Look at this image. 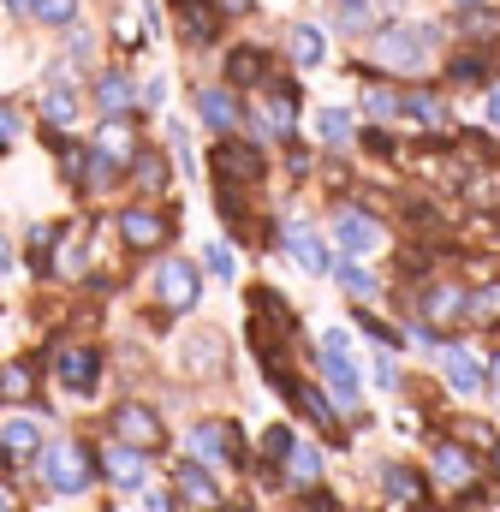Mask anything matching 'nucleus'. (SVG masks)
Segmentation results:
<instances>
[{
    "mask_svg": "<svg viewBox=\"0 0 500 512\" xmlns=\"http://www.w3.org/2000/svg\"><path fill=\"white\" fill-rule=\"evenodd\" d=\"M447 6H471V0H447Z\"/></svg>",
    "mask_w": 500,
    "mask_h": 512,
    "instance_id": "864d4df0",
    "label": "nucleus"
},
{
    "mask_svg": "<svg viewBox=\"0 0 500 512\" xmlns=\"http://www.w3.org/2000/svg\"><path fill=\"white\" fill-rule=\"evenodd\" d=\"M173 483L185 489L191 507H215V501H221V483H215L209 465H197V459H179V465H173Z\"/></svg>",
    "mask_w": 500,
    "mask_h": 512,
    "instance_id": "aec40b11",
    "label": "nucleus"
},
{
    "mask_svg": "<svg viewBox=\"0 0 500 512\" xmlns=\"http://www.w3.org/2000/svg\"><path fill=\"white\" fill-rule=\"evenodd\" d=\"M96 149H102V155H108V161H131V155H137V149H131V126H125V120H102V131H96Z\"/></svg>",
    "mask_w": 500,
    "mask_h": 512,
    "instance_id": "7c9ffc66",
    "label": "nucleus"
},
{
    "mask_svg": "<svg viewBox=\"0 0 500 512\" xmlns=\"http://www.w3.org/2000/svg\"><path fill=\"white\" fill-rule=\"evenodd\" d=\"M161 102H167V78H149L143 84V108H161Z\"/></svg>",
    "mask_w": 500,
    "mask_h": 512,
    "instance_id": "c03bdc74",
    "label": "nucleus"
},
{
    "mask_svg": "<svg viewBox=\"0 0 500 512\" xmlns=\"http://www.w3.org/2000/svg\"><path fill=\"white\" fill-rule=\"evenodd\" d=\"M179 30H185V42H215V30H221V6L215 0H179Z\"/></svg>",
    "mask_w": 500,
    "mask_h": 512,
    "instance_id": "412c9836",
    "label": "nucleus"
},
{
    "mask_svg": "<svg viewBox=\"0 0 500 512\" xmlns=\"http://www.w3.org/2000/svg\"><path fill=\"white\" fill-rule=\"evenodd\" d=\"M381 221H375L370 209H340V221H334V245L346 256H375L381 251Z\"/></svg>",
    "mask_w": 500,
    "mask_h": 512,
    "instance_id": "6e6552de",
    "label": "nucleus"
},
{
    "mask_svg": "<svg viewBox=\"0 0 500 512\" xmlns=\"http://www.w3.org/2000/svg\"><path fill=\"white\" fill-rule=\"evenodd\" d=\"M352 137H358L352 108H322V114H316V143H322V149H346Z\"/></svg>",
    "mask_w": 500,
    "mask_h": 512,
    "instance_id": "393cba45",
    "label": "nucleus"
},
{
    "mask_svg": "<svg viewBox=\"0 0 500 512\" xmlns=\"http://www.w3.org/2000/svg\"><path fill=\"white\" fill-rule=\"evenodd\" d=\"M489 382H495V387H500V358H495V370H489Z\"/></svg>",
    "mask_w": 500,
    "mask_h": 512,
    "instance_id": "603ef678",
    "label": "nucleus"
},
{
    "mask_svg": "<svg viewBox=\"0 0 500 512\" xmlns=\"http://www.w3.org/2000/svg\"><path fill=\"white\" fill-rule=\"evenodd\" d=\"M66 54H72V60H90V54H96V42H90V36H84V30H78V36H72V42H66Z\"/></svg>",
    "mask_w": 500,
    "mask_h": 512,
    "instance_id": "a18cd8bd",
    "label": "nucleus"
},
{
    "mask_svg": "<svg viewBox=\"0 0 500 512\" xmlns=\"http://www.w3.org/2000/svg\"><path fill=\"white\" fill-rule=\"evenodd\" d=\"M286 465H292V483H316V477H322V447H316V441H298V447L286 453Z\"/></svg>",
    "mask_w": 500,
    "mask_h": 512,
    "instance_id": "2f4dec72",
    "label": "nucleus"
},
{
    "mask_svg": "<svg viewBox=\"0 0 500 512\" xmlns=\"http://www.w3.org/2000/svg\"><path fill=\"white\" fill-rule=\"evenodd\" d=\"M42 471H48V489H54V495H90V483H96L90 453H84L78 441H54V447H42Z\"/></svg>",
    "mask_w": 500,
    "mask_h": 512,
    "instance_id": "f03ea898",
    "label": "nucleus"
},
{
    "mask_svg": "<svg viewBox=\"0 0 500 512\" xmlns=\"http://www.w3.org/2000/svg\"><path fill=\"white\" fill-rule=\"evenodd\" d=\"M292 447H298V441H292V429H286V423H274V429L262 435V459H286Z\"/></svg>",
    "mask_w": 500,
    "mask_h": 512,
    "instance_id": "e433bc0d",
    "label": "nucleus"
},
{
    "mask_svg": "<svg viewBox=\"0 0 500 512\" xmlns=\"http://www.w3.org/2000/svg\"><path fill=\"white\" fill-rule=\"evenodd\" d=\"M483 120H489V131H500V78L489 84V102H483Z\"/></svg>",
    "mask_w": 500,
    "mask_h": 512,
    "instance_id": "37998d69",
    "label": "nucleus"
},
{
    "mask_svg": "<svg viewBox=\"0 0 500 512\" xmlns=\"http://www.w3.org/2000/svg\"><path fill=\"white\" fill-rule=\"evenodd\" d=\"M30 6H36V0H6V12H12V18H24Z\"/></svg>",
    "mask_w": 500,
    "mask_h": 512,
    "instance_id": "de8ad7c7",
    "label": "nucleus"
},
{
    "mask_svg": "<svg viewBox=\"0 0 500 512\" xmlns=\"http://www.w3.org/2000/svg\"><path fill=\"white\" fill-rule=\"evenodd\" d=\"M149 512H173V501H167V495H155V489H149Z\"/></svg>",
    "mask_w": 500,
    "mask_h": 512,
    "instance_id": "49530a36",
    "label": "nucleus"
},
{
    "mask_svg": "<svg viewBox=\"0 0 500 512\" xmlns=\"http://www.w3.org/2000/svg\"><path fill=\"white\" fill-rule=\"evenodd\" d=\"M453 30H459L465 42H489V36H500V12L471 0V6H459V12H453Z\"/></svg>",
    "mask_w": 500,
    "mask_h": 512,
    "instance_id": "b1692460",
    "label": "nucleus"
},
{
    "mask_svg": "<svg viewBox=\"0 0 500 512\" xmlns=\"http://www.w3.org/2000/svg\"><path fill=\"white\" fill-rule=\"evenodd\" d=\"M399 102H405V90H393L387 78H364V114L370 120H399Z\"/></svg>",
    "mask_w": 500,
    "mask_h": 512,
    "instance_id": "bb28decb",
    "label": "nucleus"
},
{
    "mask_svg": "<svg viewBox=\"0 0 500 512\" xmlns=\"http://www.w3.org/2000/svg\"><path fill=\"white\" fill-rule=\"evenodd\" d=\"M96 108H102V120H125V114L137 108V84H131L125 66H108V72L96 78Z\"/></svg>",
    "mask_w": 500,
    "mask_h": 512,
    "instance_id": "4468645a",
    "label": "nucleus"
},
{
    "mask_svg": "<svg viewBox=\"0 0 500 512\" xmlns=\"http://www.w3.org/2000/svg\"><path fill=\"white\" fill-rule=\"evenodd\" d=\"M334 274H340V286L352 292V298H375V268H364V256H346V262H334Z\"/></svg>",
    "mask_w": 500,
    "mask_h": 512,
    "instance_id": "c756f323",
    "label": "nucleus"
},
{
    "mask_svg": "<svg viewBox=\"0 0 500 512\" xmlns=\"http://www.w3.org/2000/svg\"><path fill=\"white\" fill-rule=\"evenodd\" d=\"M24 131V120H18V108H0V143H12Z\"/></svg>",
    "mask_w": 500,
    "mask_h": 512,
    "instance_id": "79ce46f5",
    "label": "nucleus"
},
{
    "mask_svg": "<svg viewBox=\"0 0 500 512\" xmlns=\"http://www.w3.org/2000/svg\"><path fill=\"white\" fill-rule=\"evenodd\" d=\"M471 316H500V280L483 286V292H471Z\"/></svg>",
    "mask_w": 500,
    "mask_h": 512,
    "instance_id": "58836bf2",
    "label": "nucleus"
},
{
    "mask_svg": "<svg viewBox=\"0 0 500 512\" xmlns=\"http://www.w3.org/2000/svg\"><path fill=\"white\" fill-rule=\"evenodd\" d=\"M381 483H387V495H393L399 507H417V501H423V483H417L405 465H387V471H381Z\"/></svg>",
    "mask_w": 500,
    "mask_h": 512,
    "instance_id": "473e14b6",
    "label": "nucleus"
},
{
    "mask_svg": "<svg viewBox=\"0 0 500 512\" xmlns=\"http://www.w3.org/2000/svg\"><path fill=\"white\" fill-rule=\"evenodd\" d=\"M316 364H322V376L334 382V399L352 411V405H358V364H352V334H346V328H328V334H322V352H316Z\"/></svg>",
    "mask_w": 500,
    "mask_h": 512,
    "instance_id": "20e7f679",
    "label": "nucleus"
},
{
    "mask_svg": "<svg viewBox=\"0 0 500 512\" xmlns=\"http://www.w3.org/2000/svg\"><path fill=\"white\" fill-rule=\"evenodd\" d=\"M375 382H381V387H393V382H399V364H393V346H381V358H375Z\"/></svg>",
    "mask_w": 500,
    "mask_h": 512,
    "instance_id": "ea45409f",
    "label": "nucleus"
},
{
    "mask_svg": "<svg viewBox=\"0 0 500 512\" xmlns=\"http://www.w3.org/2000/svg\"><path fill=\"white\" fill-rule=\"evenodd\" d=\"M435 48H441V24H429V18H393V24L370 30L375 66H387V72H399V78L429 72V66H435Z\"/></svg>",
    "mask_w": 500,
    "mask_h": 512,
    "instance_id": "f257e3e1",
    "label": "nucleus"
},
{
    "mask_svg": "<svg viewBox=\"0 0 500 512\" xmlns=\"http://www.w3.org/2000/svg\"><path fill=\"white\" fill-rule=\"evenodd\" d=\"M114 429H120L125 447H143V453H155V447H161V435H167V429H161V417H155L149 405H137V399H125L120 411H114Z\"/></svg>",
    "mask_w": 500,
    "mask_h": 512,
    "instance_id": "9d476101",
    "label": "nucleus"
},
{
    "mask_svg": "<svg viewBox=\"0 0 500 512\" xmlns=\"http://www.w3.org/2000/svg\"><path fill=\"white\" fill-rule=\"evenodd\" d=\"M102 471H108V483L114 489H143V477H149V453L143 447H102Z\"/></svg>",
    "mask_w": 500,
    "mask_h": 512,
    "instance_id": "dca6fc26",
    "label": "nucleus"
},
{
    "mask_svg": "<svg viewBox=\"0 0 500 512\" xmlns=\"http://www.w3.org/2000/svg\"><path fill=\"white\" fill-rule=\"evenodd\" d=\"M286 251H292V262L304 268V274H334V251H328V239L310 227V221H286Z\"/></svg>",
    "mask_w": 500,
    "mask_h": 512,
    "instance_id": "1a4fd4ad",
    "label": "nucleus"
},
{
    "mask_svg": "<svg viewBox=\"0 0 500 512\" xmlns=\"http://www.w3.org/2000/svg\"><path fill=\"white\" fill-rule=\"evenodd\" d=\"M197 120H203V131H215V137H239V126H245L239 90L233 84H203L197 90Z\"/></svg>",
    "mask_w": 500,
    "mask_h": 512,
    "instance_id": "423d86ee",
    "label": "nucleus"
},
{
    "mask_svg": "<svg viewBox=\"0 0 500 512\" xmlns=\"http://www.w3.org/2000/svg\"><path fill=\"white\" fill-rule=\"evenodd\" d=\"M215 352H221V334H215V328H197V334L185 340V370H191V376L215 370Z\"/></svg>",
    "mask_w": 500,
    "mask_h": 512,
    "instance_id": "c85d7f7f",
    "label": "nucleus"
},
{
    "mask_svg": "<svg viewBox=\"0 0 500 512\" xmlns=\"http://www.w3.org/2000/svg\"><path fill=\"white\" fill-rule=\"evenodd\" d=\"M173 155H179V167H185V173H197V161H191V137H185V126H173Z\"/></svg>",
    "mask_w": 500,
    "mask_h": 512,
    "instance_id": "a19ab883",
    "label": "nucleus"
},
{
    "mask_svg": "<svg viewBox=\"0 0 500 512\" xmlns=\"http://www.w3.org/2000/svg\"><path fill=\"white\" fill-rule=\"evenodd\" d=\"M227 84H233V90L268 84V48H256V42H239V48L227 54Z\"/></svg>",
    "mask_w": 500,
    "mask_h": 512,
    "instance_id": "6ab92c4d",
    "label": "nucleus"
},
{
    "mask_svg": "<svg viewBox=\"0 0 500 512\" xmlns=\"http://www.w3.org/2000/svg\"><path fill=\"white\" fill-rule=\"evenodd\" d=\"M447 96L441 90H429V84H411L405 90V102H399V120H411V126H423V131H447Z\"/></svg>",
    "mask_w": 500,
    "mask_h": 512,
    "instance_id": "f8f14e48",
    "label": "nucleus"
},
{
    "mask_svg": "<svg viewBox=\"0 0 500 512\" xmlns=\"http://www.w3.org/2000/svg\"><path fill=\"white\" fill-rule=\"evenodd\" d=\"M221 12H250V0H215Z\"/></svg>",
    "mask_w": 500,
    "mask_h": 512,
    "instance_id": "09e8293b",
    "label": "nucleus"
},
{
    "mask_svg": "<svg viewBox=\"0 0 500 512\" xmlns=\"http://www.w3.org/2000/svg\"><path fill=\"white\" fill-rule=\"evenodd\" d=\"M78 102H84V96H78V78H72L66 66H54V72H48V90H42V120L54 131L72 126V120H78Z\"/></svg>",
    "mask_w": 500,
    "mask_h": 512,
    "instance_id": "9b49d317",
    "label": "nucleus"
},
{
    "mask_svg": "<svg viewBox=\"0 0 500 512\" xmlns=\"http://www.w3.org/2000/svg\"><path fill=\"white\" fill-rule=\"evenodd\" d=\"M435 477H441V483H471V477H477V465H471V453H465V447L441 441V447H435Z\"/></svg>",
    "mask_w": 500,
    "mask_h": 512,
    "instance_id": "cd10ccee",
    "label": "nucleus"
},
{
    "mask_svg": "<svg viewBox=\"0 0 500 512\" xmlns=\"http://www.w3.org/2000/svg\"><path fill=\"white\" fill-rule=\"evenodd\" d=\"M471 310V292L465 286H429L423 304H417V322H459Z\"/></svg>",
    "mask_w": 500,
    "mask_h": 512,
    "instance_id": "a211bd4d",
    "label": "nucleus"
},
{
    "mask_svg": "<svg viewBox=\"0 0 500 512\" xmlns=\"http://www.w3.org/2000/svg\"><path fill=\"white\" fill-rule=\"evenodd\" d=\"M120 239H125V251H161L167 239H173V221L161 215V209H120Z\"/></svg>",
    "mask_w": 500,
    "mask_h": 512,
    "instance_id": "0eeeda50",
    "label": "nucleus"
},
{
    "mask_svg": "<svg viewBox=\"0 0 500 512\" xmlns=\"http://www.w3.org/2000/svg\"><path fill=\"white\" fill-rule=\"evenodd\" d=\"M96 370H102V358H96L90 346L60 352V387H66V393H96Z\"/></svg>",
    "mask_w": 500,
    "mask_h": 512,
    "instance_id": "4be33fe9",
    "label": "nucleus"
},
{
    "mask_svg": "<svg viewBox=\"0 0 500 512\" xmlns=\"http://www.w3.org/2000/svg\"><path fill=\"white\" fill-rule=\"evenodd\" d=\"M268 179V155L256 149V143H245V137H221L215 143V185H262Z\"/></svg>",
    "mask_w": 500,
    "mask_h": 512,
    "instance_id": "7ed1b4c3",
    "label": "nucleus"
},
{
    "mask_svg": "<svg viewBox=\"0 0 500 512\" xmlns=\"http://www.w3.org/2000/svg\"><path fill=\"white\" fill-rule=\"evenodd\" d=\"M495 459H500V453H495Z\"/></svg>",
    "mask_w": 500,
    "mask_h": 512,
    "instance_id": "5fc2aeb1",
    "label": "nucleus"
},
{
    "mask_svg": "<svg viewBox=\"0 0 500 512\" xmlns=\"http://www.w3.org/2000/svg\"><path fill=\"white\" fill-rule=\"evenodd\" d=\"M131 173H137L143 191H161V185H167V161H161L155 149H137V155H131Z\"/></svg>",
    "mask_w": 500,
    "mask_h": 512,
    "instance_id": "f704fd0d",
    "label": "nucleus"
},
{
    "mask_svg": "<svg viewBox=\"0 0 500 512\" xmlns=\"http://www.w3.org/2000/svg\"><path fill=\"white\" fill-rule=\"evenodd\" d=\"M203 274H215V280H233V274H239V256H233V245L209 239V245H203Z\"/></svg>",
    "mask_w": 500,
    "mask_h": 512,
    "instance_id": "c9c22d12",
    "label": "nucleus"
},
{
    "mask_svg": "<svg viewBox=\"0 0 500 512\" xmlns=\"http://www.w3.org/2000/svg\"><path fill=\"white\" fill-rule=\"evenodd\" d=\"M286 60H292L298 72H316V66L328 60V30H322V24H292V30H286Z\"/></svg>",
    "mask_w": 500,
    "mask_h": 512,
    "instance_id": "f3484780",
    "label": "nucleus"
},
{
    "mask_svg": "<svg viewBox=\"0 0 500 512\" xmlns=\"http://www.w3.org/2000/svg\"><path fill=\"white\" fill-rule=\"evenodd\" d=\"M185 441H191V459H197V465H233V459H239V453H233V441H239L233 423H197Z\"/></svg>",
    "mask_w": 500,
    "mask_h": 512,
    "instance_id": "ddd939ff",
    "label": "nucleus"
},
{
    "mask_svg": "<svg viewBox=\"0 0 500 512\" xmlns=\"http://www.w3.org/2000/svg\"><path fill=\"white\" fill-rule=\"evenodd\" d=\"M441 376H447V387H453L459 399H471V393L489 387V370H483L465 346H447V352H441Z\"/></svg>",
    "mask_w": 500,
    "mask_h": 512,
    "instance_id": "2eb2a0df",
    "label": "nucleus"
},
{
    "mask_svg": "<svg viewBox=\"0 0 500 512\" xmlns=\"http://www.w3.org/2000/svg\"><path fill=\"white\" fill-rule=\"evenodd\" d=\"M24 387H30V364H6L0 370V399H18Z\"/></svg>",
    "mask_w": 500,
    "mask_h": 512,
    "instance_id": "4c0bfd02",
    "label": "nucleus"
},
{
    "mask_svg": "<svg viewBox=\"0 0 500 512\" xmlns=\"http://www.w3.org/2000/svg\"><path fill=\"white\" fill-rule=\"evenodd\" d=\"M0 512H12V489H0Z\"/></svg>",
    "mask_w": 500,
    "mask_h": 512,
    "instance_id": "3c124183",
    "label": "nucleus"
},
{
    "mask_svg": "<svg viewBox=\"0 0 500 512\" xmlns=\"http://www.w3.org/2000/svg\"><path fill=\"white\" fill-rule=\"evenodd\" d=\"M30 18L48 24V30H72V24H78V0H36Z\"/></svg>",
    "mask_w": 500,
    "mask_h": 512,
    "instance_id": "72a5a7b5",
    "label": "nucleus"
},
{
    "mask_svg": "<svg viewBox=\"0 0 500 512\" xmlns=\"http://www.w3.org/2000/svg\"><path fill=\"white\" fill-rule=\"evenodd\" d=\"M447 84H459V90H477V84H495V78H489V54H477V48H465V54H453V60H447Z\"/></svg>",
    "mask_w": 500,
    "mask_h": 512,
    "instance_id": "a878e982",
    "label": "nucleus"
},
{
    "mask_svg": "<svg viewBox=\"0 0 500 512\" xmlns=\"http://www.w3.org/2000/svg\"><path fill=\"white\" fill-rule=\"evenodd\" d=\"M155 292H161V304H167V310H179V316H185V310H197V304H203V274H197L185 256H167V262L155 268Z\"/></svg>",
    "mask_w": 500,
    "mask_h": 512,
    "instance_id": "39448f33",
    "label": "nucleus"
},
{
    "mask_svg": "<svg viewBox=\"0 0 500 512\" xmlns=\"http://www.w3.org/2000/svg\"><path fill=\"white\" fill-rule=\"evenodd\" d=\"M6 268H12V256H6V239H0V280H6Z\"/></svg>",
    "mask_w": 500,
    "mask_h": 512,
    "instance_id": "8fccbe9b",
    "label": "nucleus"
},
{
    "mask_svg": "<svg viewBox=\"0 0 500 512\" xmlns=\"http://www.w3.org/2000/svg\"><path fill=\"white\" fill-rule=\"evenodd\" d=\"M0 453H12V459H36V453H42V429H36L30 417H6V423H0Z\"/></svg>",
    "mask_w": 500,
    "mask_h": 512,
    "instance_id": "5701e85b",
    "label": "nucleus"
}]
</instances>
